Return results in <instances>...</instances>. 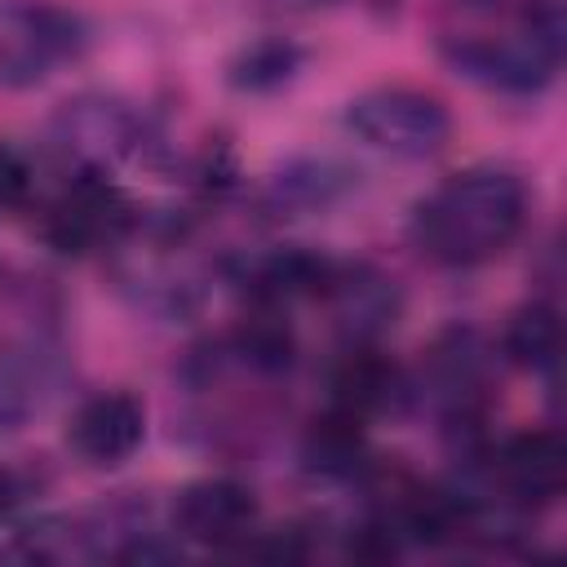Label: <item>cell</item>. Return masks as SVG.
Segmentation results:
<instances>
[{
  "instance_id": "3957f363",
  "label": "cell",
  "mask_w": 567,
  "mask_h": 567,
  "mask_svg": "<svg viewBox=\"0 0 567 567\" xmlns=\"http://www.w3.org/2000/svg\"><path fill=\"white\" fill-rule=\"evenodd\" d=\"M346 128L394 159H425L447 142V106L434 93L408 89V84H385L350 97L346 106Z\"/></svg>"
},
{
  "instance_id": "30bf717a",
  "label": "cell",
  "mask_w": 567,
  "mask_h": 567,
  "mask_svg": "<svg viewBox=\"0 0 567 567\" xmlns=\"http://www.w3.org/2000/svg\"><path fill=\"white\" fill-rule=\"evenodd\" d=\"M350 186H354V173L350 168H341L337 159L306 155V159L284 164L270 177L266 199H270V208L279 217H306V213H323V208L341 204L350 195Z\"/></svg>"
},
{
  "instance_id": "6da1fadb",
  "label": "cell",
  "mask_w": 567,
  "mask_h": 567,
  "mask_svg": "<svg viewBox=\"0 0 567 567\" xmlns=\"http://www.w3.org/2000/svg\"><path fill=\"white\" fill-rule=\"evenodd\" d=\"M523 217L527 190L514 173L465 168L412 208V244L439 266H483L514 244Z\"/></svg>"
},
{
  "instance_id": "9c48e42d",
  "label": "cell",
  "mask_w": 567,
  "mask_h": 567,
  "mask_svg": "<svg viewBox=\"0 0 567 567\" xmlns=\"http://www.w3.org/2000/svg\"><path fill=\"white\" fill-rule=\"evenodd\" d=\"M492 474L501 483V492L518 505H549L563 492V443L549 430L536 434H518L509 439L496 461Z\"/></svg>"
},
{
  "instance_id": "e0dca14e",
  "label": "cell",
  "mask_w": 567,
  "mask_h": 567,
  "mask_svg": "<svg viewBox=\"0 0 567 567\" xmlns=\"http://www.w3.org/2000/svg\"><path fill=\"white\" fill-rule=\"evenodd\" d=\"M9 505H13V487H9V478L0 474V518L9 514Z\"/></svg>"
},
{
  "instance_id": "5b68a950",
  "label": "cell",
  "mask_w": 567,
  "mask_h": 567,
  "mask_svg": "<svg viewBox=\"0 0 567 567\" xmlns=\"http://www.w3.org/2000/svg\"><path fill=\"white\" fill-rule=\"evenodd\" d=\"M53 142L80 164V173H102L115 159H128L146 142V124L115 97H75L53 124Z\"/></svg>"
},
{
  "instance_id": "5bb4252c",
  "label": "cell",
  "mask_w": 567,
  "mask_h": 567,
  "mask_svg": "<svg viewBox=\"0 0 567 567\" xmlns=\"http://www.w3.org/2000/svg\"><path fill=\"white\" fill-rule=\"evenodd\" d=\"M44 394H49L44 359L4 350L0 354V430H18L31 412H40Z\"/></svg>"
},
{
  "instance_id": "7c38bea8",
  "label": "cell",
  "mask_w": 567,
  "mask_h": 567,
  "mask_svg": "<svg viewBox=\"0 0 567 567\" xmlns=\"http://www.w3.org/2000/svg\"><path fill=\"white\" fill-rule=\"evenodd\" d=\"M328 270H332L328 257H315L306 248H279V252L261 257L248 270V284L261 301L279 306V301H292V297H319L323 284H328Z\"/></svg>"
},
{
  "instance_id": "2e32d148",
  "label": "cell",
  "mask_w": 567,
  "mask_h": 567,
  "mask_svg": "<svg viewBox=\"0 0 567 567\" xmlns=\"http://www.w3.org/2000/svg\"><path fill=\"white\" fill-rule=\"evenodd\" d=\"M301 66V49L292 40H252L235 62H230V80L248 93H270L284 89Z\"/></svg>"
},
{
  "instance_id": "52a82bcc",
  "label": "cell",
  "mask_w": 567,
  "mask_h": 567,
  "mask_svg": "<svg viewBox=\"0 0 567 567\" xmlns=\"http://www.w3.org/2000/svg\"><path fill=\"white\" fill-rule=\"evenodd\" d=\"M173 527L186 540H199L213 549L239 545L257 527V501L235 478H199V483L182 487V496L173 505Z\"/></svg>"
},
{
  "instance_id": "4fadbf2b",
  "label": "cell",
  "mask_w": 567,
  "mask_h": 567,
  "mask_svg": "<svg viewBox=\"0 0 567 567\" xmlns=\"http://www.w3.org/2000/svg\"><path fill=\"white\" fill-rule=\"evenodd\" d=\"M306 461L328 478H350L363 465V416L332 408L323 421H315L306 434Z\"/></svg>"
},
{
  "instance_id": "8992f818",
  "label": "cell",
  "mask_w": 567,
  "mask_h": 567,
  "mask_svg": "<svg viewBox=\"0 0 567 567\" xmlns=\"http://www.w3.org/2000/svg\"><path fill=\"white\" fill-rule=\"evenodd\" d=\"M332 310V323L346 332V341L354 346H372L381 332H390L399 323V310H403V297L394 288V279L368 261H354V266H337L328 270V284L319 292Z\"/></svg>"
},
{
  "instance_id": "8fae6325",
  "label": "cell",
  "mask_w": 567,
  "mask_h": 567,
  "mask_svg": "<svg viewBox=\"0 0 567 567\" xmlns=\"http://www.w3.org/2000/svg\"><path fill=\"white\" fill-rule=\"evenodd\" d=\"M332 390H337V408H346L354 416L385 412L408 394L399 368L390 359H381L377 350H363V346L341 363V372L332 377Z\"/></svg>"
},
{
  "instance_id": "7a4b0ae2",
  "label": "cell",
  "mask_w": 567,
  "mask_h": 567,
  "mask_svg": "<svg viewBox=\"0 0 567 567\" xmlns=\"http://www.w3.org/2000/svg\"><path fill=\"white\" fill-rule=\"evenodd\" d=\"M443 58L474 84L501 93H536L554 80V66L563 58V13L558 4H540L514 35H452L443 44Z\"/></svg>"
},
{
  "instance_id": "ba28073f",
  "label": "cell",
  "mask_w": 567,
  "mask_h": 567,
  "mask_svg": "<svg viewBox=\"0 0 567 567\" xmlns=\"http://www.w3.org/2000/svg\"><path fill=\"white\" fill-rule=\"evenodd\" d=\"M66 439L89 465H120L142 447L146 412H142V403L133 394L106 390V394H93V399H84L75 408Z\"/></svg>"
},
{
  "instance_id": "9a60e30c",
  "label": "cell",
  "mask_w": 567,
  "mask_h": 567,
  "mask_svg": "<svg viewBox=\"0 0 567 567\" xmlns=\"http://www.w3.org/2000/svg\"><path fill=\"white\" fill-rule=\"evenodd\" d=\"M505 350L523 368H554L563 350V323L549 306H523L505 328Z\"/></svg>"
},
{
  "instance_id": "277c9868",
  "label": "cell",
  "mask_w": 567,
  "mask_h": 567,
  "mask_svg": "<svg viewBox=\"0 0 567 567\" xmlns=\"http://www.w3.org/2000/svg\"><path fill=\"white\" fill-rule=\"evenodd\" d=\"M84 44L75 13L40 0H0V89H27L53 75Z\"/></svg>"
}]
</instances>
